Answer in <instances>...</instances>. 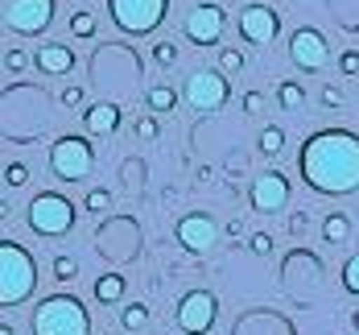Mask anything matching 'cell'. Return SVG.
I'll list each match as a JSON object with an SVG mask.
<instances>
[{
	"label": "cell",
	"mask_w": 359,
	"mask_h": 335,
	"mask_svg": "<svg viewBox=\"0 0 359 335\" xmlns=\"http://www.w3.org/2000/svg\"><path fill=\"white\" fill-rule=\"evenodd\" d=\"M297 174L318 195H355L359 190V137L351 129L310 133L297 153Z\"/></svg>",
	"instance_id": "cell-1"
},
{
	"label": "cell",
	"mask_w": 359,
	"mask_h": 335,
	"mask_svg": "<svg viewBox=\"0 0 359 335\" xmlns=\"http://www.w3.org/2000/svg\"><path fill=\"white\" fill-rule=\"evenodd\" d=\"M37 290V261L25 244L0 240V306H25Z\"/></svg>",
	"instance_id": "cell-2"
},
{
	"label": "cell",
	"mask_w": 359,
	"mask_h": 335,
	"mask_svg": "<svg viewBox=\"0 0 359 335\" xmlns=\"http://www.w3.org/2000/svg\"><path fill=\"white\" fill-rule=\"evenodd\" d=\"M34 335H91V310L74 294H50L34 306Z\"/></svg>",
	"instance_id": "cell-3"
},
{
	"label": "cell",
	"mask_w": 359,
	"mask_h": 335,
	"mask_svg": "<svg viewBox=\"0 0 359 335\" xmlns=\"http://www.w3.org/2000/svg\"><path fill=\"white\" fill-rule=\"evenodd\" d=\"M74 203L67 195H58V190H41L34 195V203H29V211H25V223H29V232L34 236H46V240H58V236H67L74 228Z\"/></svg>",
	"instance_id": "cell-4"
},
{
	"label": "cell",
	"mask_w": 359,
	"mask_h": 335,
	"mask_svg": "<svg viewBox=\"0 0 359 335\" xmlns=\"http://www.w3.org/2000/svg\"><path fill=\"white\" fill-rule=\"evenodd\" d=\"M50 170H54V178H62V183H83V178H91V170H95V149H91V141L79 137V133L58 137V141L50 145Z\"/></svg>",
	"instance_id": "cell-5"
},
{
	"label": "cell",
	"mask_w": 359,
	"mask_h": 335,
	"mask_svg": "<svg viewBox=\"0 0 359 335\" xmlns=\"http://www.w3.org/2000/svg\"><path fill=\"white\" fill-rule=\"evenodd\" d=\"M108 13H111V21H116V29H124V34H133V37H144L165 21L170 0H108Z\"/></svg>",
	"instance_id": "cell-6"
},
{
	"label": "cell",
	"mask_w": 359,
	"mask_h": 335,
	"mask_svg": "<svg viewBox=\"0 0 359 335\" xmlns=\"http://www.w3.org/2000/svg\"><path fill=\"white\" fill-rule=\"evenodd\" d=\"M182 96H186V104H190L194 112H215V108H223V104L231 100V83H227L223 71L203 67V71H194L186 83H182Z\"/></svg>",
	"instance_id": "cell-7"
},
{
	"label": "cell",
	"mask_w": 359,
	"mask_h": 335,
	"mask_svg": "<svg viewBox=\"0 0 359 335\" xmlns=\"http://www.w3.org/2000/svg\"><path fill=\"white\" fill-rule=\"evenodd\" d=\"M50 21H54V0H8L4 8V25L21 37L46 34Z\"/></svg>",
	"instance_id": "cell-8"
},
{
	"label": "cell",
	"mask_w": 359,
	"mask_h": 335,
	"mask_svg": "<svg viewBox=\"0 0 359 335\" xmlns=\"http://www.w3.org/2000/svg\"><path fill=\"white\" fill-rule=\"evenodd\" d=\"M219 319V298L211 290H190L178 298V327L186 335H207Z\"/></svg>",
	"instance_id": "cell-9"
},
{
	"label": "cell",
	"mask_w": 359,
	"mask_h": 335,
	"mask_svg": "<svg viewBox=\"0 0 359 335\" xmlns=\"http://www.w3.org/2000/svg\"><path fill=\"white\" fill-rule=\"evenodd\" d=\"M289 178L281 170H264V174H256L248 186V203L252 211H264V216H277V211H285L289 203Z\"/></svg>",
	"instance_id": "cell-10"
},
{
	"label": "cell",
	"mask_w": 359,
	"mask_h": 335,
	"mask_svg": "<svg viewBox=\"0 0 359 335\" xmlns=\"http://www.w3.org/2000/svg\"><path fill=\"white\" fill-rule=\"evenodd\" d=\"M289 58H293V67L306 74L323 71L326 58H330V46H326V37L318 29H310V25H302V29H293L289 34Z\"/></svg>",
	"instance_id": "cell-11"
},
{
	"label": "cell",
	"mask_w": 359,
	"mask_h": 335,
	"mask_svg": "<svg viewBox=\"0 0 359 335\" xmlns=\"http://www.w3.org/2000/svg\"><path fill=\"white\" fill-rule=\"evenodd\" d=\"M223 25H227V13L219 4H194L182 17V34L190 37V46H215L223 37Z\"/></svg>",
	"instance_id": "cell-12"
},
{
	"label": "cell",
	"mask_w": 359,
	"mask_h": 335,
	"mask_svg": "<svg viewBox=\"0 0 359 335\" xmlns=\"http://www.w3.org/2000/svg\"><path fill=\"white\" fill-rule=\"evenodd\" d=\"M174 236H178V244L186 249V253L203 257L207 249H215V240H219V223L211 220L207 211H190V216H182V220H178Z\"/></svg>",
	"instance_id": "cell-13"
},
{
	"label": "cell",
	"mask_w": 359,
	"mask_h": 335,
	"mask_svg": "<svg viewBox=\"0 0 359 335\" xmlns=\"http://www.w3.org/2000/svg\"><path fill=\"white\" fill-rule=\"evenodd\" d=\"M281 34V17L269 8V4H248L240 8V37L248 46H273Z\"/></svg>",
	"instance_id": "cell-14"
},
{
	"label": "cell",
	"mask_w": 359,
	"mask_h": 335,
	"mask_svg": "<svg viewBox=\"0 0 359 335\" xmlns=\"http://www.w3.org/2000/svg\"><path fill=\"white\" fill-rule=\"evenodd\" d=\"M34 67L46 74V79H62V74L74 71V50L62 46V41H46V46L34 54Z\"/></svg>",
	"instance_id": "cell-15"
},
{
	"label": "cell",
	"mask_w": 359,
	"mask_h": 335,
	"mask_svg": "<svg viewBox=\"0 0 359 335\" xmlns=\"http://www.w3.org/2000/svg\"><path fill=\"white\" fill-rule=\"evenodd\" d=\"M120 120H124V112L116 108V104H108V100L83 108V129H87L91 137H111V133L120 129Z\"/></svg>",
	"instance_id": "cell-16"
},
{
	"label": "cell",
	"mask_w": 359,
	"mask_h": 335,
	"mask_svg": "<svg viewBox=\"0 0 359 335\" xmlns=\"http://www.w3.org/2000/svg\"><path fill=\"white\" fill-rule=\"evenodd\" d=\"M124 286H128V277H120V273H104V277H95V302H104V306L124 302Z\"/></svg>",
	"instance_id": "cell-17"
},
{
	"label": "cell",
	"mask_w": 359,
	"mask_h": 335,
	"mask_svg": "<svg viewBox=\"0 0 359 335\" xmlns=\"http://www.w3.org/2000/svg\"><path fill=\"white\" fill-rule=\"evenodd\" d=\"M323 240L326 244H347L351 240V216L347 211H330L323 220Z\"/></svg>",
	"instance_id": "cell-18"
},
{
	"label": "cell",
	"mask_w": 359,
	"mask_h": 335,
	"mask_svg": "<svg viewBox=\"0 0 359 335\" xmlns=\"http://www.w3.org/2000/svg\"><path fill=\"white\" fill-rule=\"evenodd\" d=\"M277 104H281V112H302L306 87H302L297 79H281V83H277Z\"/></svg>",
	"instance_id": "cell-19"
},
{
	"label": "cell",
	"mask_w": 359,
	"mask_h": 335,
	"mask_svg": "<svg viewBox=\"0 0 359 335\" xmlns=\"http://www.w3.org/2000/svg\"><path fill=\"white\" fill-rule=\"evenodd\" d=\"M144 104H149V112H174V104H178V91H174V87H165V83H157V87H149Z\"/></svg>",
	"instance_id": "cell-20"
},
{
	"label": "cell",
	"mask_w": 359,
	"mask_h": 335,
	"mask_svg": "<svg viewBox=\"0 0 359 335\" xmlns=\"http://www.w3.org/2000/svg\"><path fill=\"white\" fill-rule=\"evenodd\" d=\"M120 327H124V331H144V327H149V306H144V302H128V306L120 310Z\"/></svg>",
	"instance_id": "cell-21"
},
{
	"label": "cell",
	"mask_w": 359,
	"mask_h": 335,
	"mask_svg": "<svg viewBox=\"0 0 359 335\" xmlns=\"http://www.w3.org/2000/svg\"><path fill=\"white\" fill-rule=\"evenodd\" d=\"M256 149H260L264 157H277V153L285 149V133H281V124H269V129L260 133V141H256Z\"/></svg>",
	"instance_id": "cell-22"
},
{
	"label": "cell",
	"mask_w": 359,
	"mask_h": 335,
	"mask_svg": "<svg viewBox=\"0 0 359 335\" xmlns=\"http://www.w3.org/2000/svg\"><path fill=\"white\" fill-rule=\"evenodd\" d=\"M219 71L227 74V79H231V74H240V71H244V54H240L236 46H223V50H219Z\"/></svg>",
	"instance_id": "cell-23"
},
{
	"label": "cell",
	"mask_w": 359,
	"mask_h": 335,
	"mask_svg": "<svg viewBox=\"0 0 359 335\" xmlns=\"http://www.w3.org/2000/svg\"><path fill=\"white\" fill-rule=\"evenodd\" d=\"M54 277H58V282H74V277H79V261H74L71 253H58V257H54Z\"/></svg>",
	"instance_id": "cell-24"
},
{
	"label": "cell",
	"mask_w": 359,
	"mask_h": 335,
	"mask_svg": "<svg viewBox=\"0 0 359 335\" xmlns=\"http://www.w3.org/2000/svg\"><path fill=\"white\" fill-rule=\"evenodd\" d=\"M71 34L74 37H95V17H91L87 8H79L71 17Z\"/></svg>",
	"instance_id": "cell-25"
},
{
	"label": "cell",
	"mask_w": 359,
	"mask_h": 335,
	"mask_svg": "<svg viewBox=\"0 0 359 335\" xmlns=\"http://www.w3.org/2000/svg\"><path fill=\"white\" fill-rule=\"evenodd\" d=\"M343 290L347 294H359V253L343 261Z\"/></svg>",
	"instance_id": "cell-26"
},
{
	"label": "cell",
	"mask_w": 359,
	"mask_h": 335,
	"mask_svg": "<svg viewBox=\"0 0 359 335\" xmlns=\"http://www.w3.org/2000/svg\"><path fill=\"white\" fill-rule=\"evenodd\" d=\"M108 207H111V195L104 190V186H95V190H87V211H91V216H104Z\"/></svg>",
	"instance_id": "cell-27"
},
{
	"label": "cell",
	"mask_w": 359,
	"mask_h": 335,
	"mask_svg": "<svg viewBox=\"0 0 359 335\" xmlns=\"http://www.w3.org/2000/svg\"><path fill=\"white\" fill-rule=\"evenodd\" d=\"M29 63H34V58H29V54H25V50H21V46H13V50H8V54H4V67H8V71H13V74L29 71Z\"/></svg>",
	"instance_id": "cell-28"
},
{
	"label": "cell",
	"mask_w": 359,
	"mask_h": 335,
	"mask_svg": "<svg viewBox=\"0 0 359 335\" xmlns=\"http://www.w3.org/2000/svg\"><path fill=\"white\" fill-rule=\"evenodd\" d=\"M153 63H157V67H174V63H178V46L157 41V46H153Z\"/></svg>",
	"instance_id": "cell-29"
},
{
	"label": "cell",
	"mask_w": 359,
	"mask_h": 335,
	"mask_svg": "<svg viewBox=\"0 0 359 335\" xmlns=\"http://www.w3.org/2000/svg\"><path fill=\"white\" fill-rule=\"evenodd\" d=\"M4 183L13 186V190H21V186L29 183V166H21V162H13V166L4 170Z\"/></svg>",
	"instance_id": "cell-30"
},
{
	"label": "cell",
	"mask_w": 359,
	"mask_h": 335,
	"mask_svg": "<svg viewBox=\"0 0 359 335\" xmlns=\"http://www.w3.org/2000/svg\"><path fill=\"white\" fill-rule=\"evenodd\" d=\"M248 253H256V257H269V253H273V236H269V232H256V236H248Z\"/></svg>",
	"instance_id": "cell-31"
},
{
	"label": "cell",
	"mask_w": 359,
	"mask_h": 335,
	"mask_svg": "<svg viewBox=\"0 0 359 335\" xmlns=\"http://www.w3.org/2000/svg\"><path fill=\"white\" fill-rule=\"evenodd\" d=\"M339 71L347 74V79L359 74V50H343V54H339Z\"/></svg>",
	"instance_id": "cell-32"
},
{
	"label": "cell",
	"mask_w": 359,
	"mask_h": 335,
	"mask_svg": "<svg viewBox=\"0 0 359 335\" xmlns=\"http://www.w3.org/2000/svg\"><path fill=\"white\" fill-rule=\"evenodd\" d=\"M137 137H141V141H153V137H157V120H153V116H141V120H137Z\"/></svg>",
	"instance_id": "cell-33"
},
{
	"label": "cell",
	"mask_w": 359,
	"mask_h": 335,
	"mask_svg": "<svg viewBox=\"0 0 359 335\" xmlns=\"http://www.w3.org/2000/svg\"><path fill=\"white\" fill-rule=\"evenodd\" d=\"M244 112H248V116H260V112H264V96H260V91H248V96H244Z\"/></svg>",
	"instance_id": "cell-34"
},
{
	"label": "cell",
	"mask_w": 359,
	"mask_h": 335,
	"mask_svg": "<svg viewBox=\"0 0 359 335\" xmlns=\"http://www.w3.org/2000/svg\"><path fill=\"white\" fill-rule=\"evenodd\" d=\"M323 108H343V91L339 87H330V83L323 87Z\"/></svg>",
	"instance_id": "cell-35"
},
{
	"label": "cell",
	"mask_w": 359,
	"mask_h": 335,
	"mask_svg": "<svg viewBox=\"0 0 359 335\" xmlns=\"http://www.w3.org/2000/svg\"><path fill=\"white\" fill-rule=\"evenodd\" d=\"M62 104L67 108H79L83 104V87H62Z\"/></svg>",
	"instance_id": "cell-36"
},
{
	"label": "cell",
	"mask_w": 359,
	"mask_h": 335,
	"mask_svg": "<svg viewBox=\"0 0 359 335\" xmlns=\"http://www.w3.org/2000/svg\"><path fill=\"white\" fill-rule=\"evenodd\" d=\"M8 216H13V207H8V203L0 199V220H8Z\"/></svg>",
	"instance_id": "cell-37"
},
{
	"label": "cell",
	"mask_w": 359,
	"mask_h": 335,
	"mask_svg": "<svg viewBox=\"0 0 359 335\" xmlns=\"http://www.w3.org/2000/svg\"><path fill=\"white\" fill-rule=\"evenodd\" d=\"M0 335H17V331H13V327H8V323H0Z\"/></svg>",
	"instance_id": "cell-38"
},
{
	"label": "cell",
	"mask_w": 359,
	"mask_h": 335,
	"mask_svg": "<svg viewBox=\"0 0 359 335\" xmlns=\"http://www.w3.org/2000/svg\"><path fill=\"white\" fill-rule=\"evenodd\" d=\"M0 37H4V25H0Z\"/></svg>",
	"instance_id": "cell-39"
}]
</instances>
